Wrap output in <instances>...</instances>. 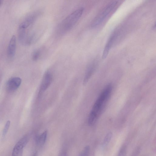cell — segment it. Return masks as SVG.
<instances>
[{
    "label": "cell",
    "instance_id": "4fadbf2b",
    "mask_svg": "<svg viewBox=\"0 0 156 156\" xmlns=\"http://www.w3.org/2000/svg\"><path fill=\"white\" fill-rule=\"evenodd\" d=\"M41 54V51L39 49L36 50L33 53L32 58L34 61L37 60L40 58Z\"/></svg>",
    "mask_w": 156,
    "mask_h": 156
},
{
    "label": "cell",
    "instance_id": "6da1fadb",
    "mask_svg": "<svg viewBox=\"0 0 156 156\" xmlns=\"http://www.w3.org/2000/svg\"><path fill=\"white\" fill-rule=\"evenodd\" d=\"M112 87L109 84L104 89L95 102L89 114L88 122L90 126L94 124L98 118L103 113L111 95Z\"/></svg>",
    "mask_w": 156,
    "mask_h": 156
},
{
    "label": "cell",
    "instance_id": "277c9868",
    "mask_svg": "<svg viewBox=\"0 0 156 156\" xmlns=\"http://www.w3.org/2000/svg\"><path fill=\"white\" fill-rule=\"evenodd\" d=\"M27 136L25 135L22 138L16 143L12 151V156H15L23 153V148L25 146L28 141Z\"/></svg>",
    "mask_w": 156,
    "mask_h": 156
},
{
    "label": "cell",
    "instance_id": "9c48e42d",
    "mask_svg": "<svg viewBox=\"0 0 156 156\" xmlns=\"http://www.w3.org/2000/svg\"><path fill=\"white\" fill-rule=\"evenodd\" d=\"M52 80L51 73L49 71L46 72L43 78L40 87V91L45 90L51 84Z\"/></svg>",
    "mask_w": 156,
    "mask_h": 156
},
{
    "label": "cell",
    "instance_id": "5b68a950",
    "mask_svg": "<svg viewBox=\"0 0 156 156\" xmlns=\"http://www.w3.org/2000/svg\"><path fill=\"white\" fill-rule=\"evenodd\" d=\"M21 79L19 77H13L9 79L6 84V88L9 91H13L17 89L20 86Z\"/></svg>",
    "mask_w": 156,
    "mask_h": 156
},
{
    "label": "cell",
    "instance_id": "3957f363",
    "mask_svg": "<svg viewBox=\"0 0 156 156\" xmlns=\"http://www.w3.org/2000/svg\"><path fill=\"white\" fill-rule=\"evenodd\" d=\"M118 3V1L115 0L108 4L94 19L91 23V27H94L101 23L116 7Z\"/></svg>",
    "mask_w": 156,
    "mask_h": 156
},
{
    "label": "cell",
    "instance_id": "7c38bea8",
    "mask_svg": "<svg viewBox=\"0 0 156 156\" xmlns=\"http://www.w3.org/2000/svg\"><path fill=\"white\" fill-rule=\"evenodd\" d=\"M112 136V133L111 132H108L104 137L102 144V146L103 148L108 145L111 140Z\"/></svg>",
    "mask_w": 156,
    "mask_h": 156
},
{
    "label": "cell",
    "instance_id": "d6986e66",
    "mask_svg": "<svg viewBox=\"0 0 156 156\" xmlns=\"http://www.w3.org/2000/svg\"><path fill=\"white\" fill-rule=\"evenodd\" d=\"M2 1L0 0V5H1V3H2Z\"/></svg>",
    "mask_w": 156,
    "mask_h": 156
},
{
    "label": "cell",
    "instance_id": "9a60e30c",
    "mask_svg": "<svg viewBox=\"0 0 156 156\" xmlns=\"http://www.w3.org/2000/svg\"><path fill=\"white\" fill-rule=\"evenodd\" d=\"M126 147L125 145L122 146L120 149L118 156H126Z\"/></svg>",
    "mask_w": 156,
    "mask_h": 156
},
{
    "label": "cell",
    "instance_id": "52a82bcc",
    "mask_svg": "<svg viewBox=\"0 0 156 156\" xmlns=\"http://www.w3.org/2000/svg\"><path fill=\"white\" fill-rule=\"evenodd\" d=\"M38 14H33L27 17L20 24L19 29L26 30L35 21L38 16Z\"/></svg>",
    "mask_w": 156,
    "mask_h": 156
},
{
    "label": "cell",
    "instance_id": "ac0fdd59",
    "mask_svg": "<svg viewBox=\"0 0 156 156\" xmlns=\"http://www.w3.org/2000/svg\"><path fill=\"white\" fill-rule=\"evenodd\" d=\"M37 152H35L32 156H37Z\"/></svg>",
    "mask_w": 156,
    "mask_h": 156
},
{
    "label": "cell",
    "instance_id": "8fae6325",
    "mask_svg": "<svg viewBox=\"0 0 156 156\" xmlns=\"http://www.w3.org/2000/svg\"><path fill=\"white\" fill-rule=\"evenodd\" d=\"M47 132L44 131L40 135L37 136L35 138L36 144L39 146H42L44 144L46 140Z\"/></svg>",
    "mask_w": 156,
    "mask_h": 156
},
{
    "label": "cell",
    "instance_id": "e0dca14e",
    "mask_svg": "<svg viewBox=\"0 0 156 156\" xmlns=\"http://www.w3.org/2000/svg\"><path fill=\"white\" fill-rule=\"evenodd\" d=\"M59 156H67L66 153L65 151H63L61 152Z\"/></svg>",
    "mask_w": 156,
    "mask_h": 156
},
{
    "label": "cell",
    "instance_id": "2e32d148",
    "mask_svg": "<svg viewBox=\"0 0 156 156\" xmlns=\"http://www.w3.org/2000/svg\"><path fill=\"white\" fill-rule=\"evenodd\" d=\"M10 124V121L8 120L6 122L5 127L3 129L2 135L3 136H5L7 133L9 129V128Z\"/></svg>",
    "mask_w": 156,
    "mask_h": 156
},
{
    "label": "cell",
    "instance_id": "ba28073f",
    "mask_svg": "<svg viewBox=\"0 0 156 156\" xmlns=\"http://www.w3.org/2000/svg\"><path fill=\"white\" fill-rule=\"evenodd\" d=\"M16 48V38L13 35L9 41L7 48V55L10 58H13L15 55Z\"/></svg>",
    "mask_w": 156,
    "mask_h": 156
},
{
    "label": "cell",
    "instance_id": "5bb4252c",
    "mask_svg": "<svg viewBox=\"0 0 156 156\" xmlns=\"http://www.w3.org/2000/svg\"><path fill=\"white\" fill-rule=\"evenodd\" d=\"M90 151V147L89 146H87L84 148L79 156H88Z\"/></svg>",
    "mask_w": 156,
    "mask_h": 156
},
{
    "label": "cell",
    "instance_id": "7a4b0ae2",
    "mask_svg": "<svg viewBox=\"0 0 156 156\" xmlns=\"http://www.w3.org/2000/svg\"><path fill=\"white\" fill-rule=\"evenodd\" d=\"M84 9L79 8L68 16L59 24L57 29L60 35H63L71 30L82 16Z\"/></svg>",
    "mask_w": 156,
    "mask_h": 156
},
{
    "label": "cell",
    "instance_id": "8992f818",
    "mask_svg": "<svg viewBox=\"0 0 156 156\" xmlns=\"http://www.w3.org/2000/svg\"><path fill=\"white\" fill-rule=\"evenodd\" d=\"M118 34L117 31H115L111 34L108 39L104 48L102 58L103 59L105 58L107 56L109 51L111 48L112 44L116 39Z\"/></svg>",
    "mask_w": 156,
    "mask_h": 156
},
{
    "label": "cell",
    "instance_id": "30bf717a",
    "mask_svg": "<svg viewBox=\"0 0 156 156\" xmlns=\"http://www.w3.org/2000/svg\"><path fill=\"white\" fill-rule=\"evenodd\" d=\"M97 62L94 61L92 62L88 67L86 72L83 84L85 85L87 83L94 72L97 65Z\"/></svg>",
    "mask_w": 156,
    "mask_h": 156
}]
</instances>
